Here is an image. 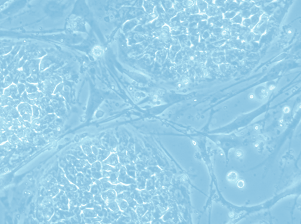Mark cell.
Instances as JSON below:
<instances>
[{"label": "cell", "instance_id": "cell-1", "mask_svg": "<svg viewBox=\"0 0 301 224\" xmlns=\"http://www.w3.org/2000/svg\"><path fill=\"white\" fill-rule=\"evenodd\" d=\"M17 110L21 116L25 113H29L31 115L32 113V107L29 103H22L20 104H18Z\"/></svg>", "mask_w": 301, "mask_h": 224}, {"label": "cell", "instance_id": "cell-2", "mask_svg": "<svg viewBox=\"0 0 301 224\" xmlns=\"http://www.w3.org/2000/svg\"><path fill=\"white\" fill-rule=\"evenodd\" d=\"M170 28L167 25H164L158 32V36L162 40H166L169 38Z\"/></svg>", "mask_w": 301, "mask_h": 224}, {"label": "cell", "instance_id": "cell-3", "mask_svg": "<svg viewBox=\"0 0 301 224\" xmlns=\"http://www.w3.org/2000/svg\"><path fill=\"white\" fill-rule=\"evenodd\" d=\"M91 52H92V55L94 57L98 58L102 57L103 55L105 50H104L103 47L101 45H95L92 48Z\"/></svg>", "mask_w": 301, "mask_h": 224}, {"label": "cell", "instance_id": "cell-4", "mask_svg": "<svg viewBox=\"0 0 301 224\" xmlns=\"http://www.w3.org/2000/svg\"><path fill=\"white\" fill-rule=\"evenodd\" d=\"M116 197V192L114 190H107V191L104 192L102 194L103 199L105 200L108 201V202L115 200Z\"/></svg>", "mask_w": 301, "mask_h": 224}, {"label": "cell", "instance_id": "cell-5", "mask_svg": "<svg viewBox=\"0 0 301 224\" xmlns=\"http://www.w3.org/2000/svg\"><path fill=\"white\" fill-rule=\"evenodd\" d=\"M105 163L110 166H116L118 164V155L115 154H112L109 155L106 159H105Z\"/></svg>", "mask_w": 301, "mask_h": 224}, {"label": "cell", "instance_id": "cell-6", "mask_svg": "<svg viewBox=\"0 0 301 224\" xmlns=\"http://www.w3.org/2000/svg\"><path fill=\"white\" fill-rule=\"evenodd\" d=\"M196 4L197 5L198 8H199L200 13H205L207 8H208V4L204 0H197V1H196Z\"/></svg>", "mask_w": 301, "mask_h": 224}, {"label": "cell", "instance_id": "cell-7", "mask_svg": "<svg viewBox=\"0 0 301 224\" xmlns=\"http://www.w3.org/2000/svg\"><path fill=\"white\" fill-rule=\"evenodd\" d=\"M243 18L242 17V16L240 14H237V15L234 17L233 18L230 20L231 22L233 24H238V25H241L242 24V21H243Z\"/></svg>", "mask_w": 301, "mask_h": 224}, {"label": "cell", "instance_id": "cell-8", "mask_svg": "<svg viewBox=\"0 0 301 224\" xmlns=\"http://www.w3.org/2000/svg\"><path fill=\"white\" fill-rule=\"evenodd\" d=\"M237 13L236 11H227L225 13L223 14V18L225 19L231 20L236 16Z\"/></svg>", "mask_w": 301, "mask_h": 224}, {"label": "cell", "instance_id": "cell-9", "mask_svg": "<svg viewBox=\"0 0 301 224\" xmlns=\"http://www.w3.org/2000/svg\"><path fill=\"white\" fill-rule=\"evenodd\" d=\"M109 153L108 152L104 150H100L98 153L97 158H98V159H99L100 160H105L106 159V158L109 156Z\"/></svg>", "mask_w": 301, "mask_h": 224}, {"label": "cell", "instance_id": "cell-10", "mask_svg": "<svg viewBox=\"0 0 301 224\" xmlns=\"http://www.w3.org/2000/svg\"><path fill=\"white\" fill-rule=\"evenodd\" d=\"M237 179V173L235 172H231L228 174L227 179L230 182H234Z\"/></svg>", "mask_w": 301, "mask_h": 224}, {"label": "cell", "instance_id": "cell-11", "mask_svg": "<svg viewBox=\"0 0 301 224\" xmlns=\"http://www.w3.org/2000/svg\"><path fill=\"white\" fill-rule=\"evenodd\" d=\"M108 206L113 211L117 212V211L119 210V206H118V203L114 200L110 201L109 204H108Z\"/></svg>", "mask_w": 301, "mask_h": 224}, {"label": "cell", "instance_id": "cell-12", "mask_svg": "<svg viewBox=\"0 0 301 224\" xmlns=\"http://www.w3.org/2000/svg\"><path fill=\"white\" fill-rule=\"evenodd\" d=\"M41 93L38 92H34L32 93H29L28 95V97L29 100H36L38 98L41 97Z\"/></svg>", "mask_w": 301, "mask_h": 224}, {"label": "cell", "instance_id": "cell-13", "mask_svg": "<svg viewBox=\"0 0 301 224\" xmlns=\"http://www.w3.org/2000/svg\"><path fill=\"white\" fill-rule=\"evenodd\" d=\"M181 4L184 8H188L195 4V1H194V0H184L181 2Z\"/></svg>", "mask_w": 301, "mask_h": 224}, {"label": "cell", "instance_id": "cell-14", "mask_svg": "<svg viewBox=\"0 0 301 224\" xmlns=\"http://www.w3.org/2000/svg\"><path fill=\"white\" fill-rule=\"evenodd\" d=\"M268 92L267 89L264 87H262L260 89V91H259V97L262 100L264 99L268 96Z\"/></svg>", "mask_w": 301, "mask_h": 224}, {"label": "cell", "instance_id": "cell-15", "mask_svg": "<svg viewBox=\"0 0 301 224\" xmlns=\"http://www.w3.org/2000/svg\"><path fill=\"white\" fill-rule=\"evenodd\" d=\"M241 25L243 27H246V28H249V27L251 26V20H250V17L243 18Z\"/></svg>", "mask_w": 301, "mask_h": 224}, {"label": "cell", "instance_id": "cell-16", "mask_svg": "<svg viewBox=\"0 0 301 224\" xmlns=\"http://www.w3.org/2000/svg\"><path fill=\"white\" fill-rule=\"evenodd\" d=\"M226 41H227V40H225L224 39L216 40V41H215V42H213L212 45H213L214 47H222V45H224L225 44Z\"/></svg>", "mask_w": 301, "mask_h": 224}, {"label": "cell", "instance_id": "cell-17", "mask_svg": "<svg viewBox=\"0 0 301 224\" xmlns=\"http://www.w3.org/2000/svg\"><path fill=\"white\" fill-rule=\"evenodd\" d=\"M189 82H190V79L187 76H182V77L181 78V79H180L179 84H180L182 86H185V85H188V84H189Z\"/></svg>", "mask_w": 301, "mask_h": 224}, {"label": "cell", "instance_id": "cell-18", "mask_svg": "<svg viewBox=\"0 0 301 224\" xmlns=\"http://www.w3.org/2000/svg\"><path fill=\"white\" fill-rule=\"evenodd\" d=\"M240 15L242 16V17L243 18H249L251 16H252L250 12V10H244L242 11V13H240Z\"/></svg>", "mask_w": 301, "mask_h": 224}, {"label": "cell", "instance_id": "cell-19", "mask_svg": "<svg viewBox=\"0 0 301 224\" xmlns=\"http://www.w3.org/2000/svg\"><path fill=\"white\" fill-rule=\"evenodd\" d=\"M213 3V5H215L217 7H221L224 6L225 1H224V0H214Z\"/></svg>", "mask_w": 301, "mask_h": 224}, {"label": "cell", "instance_id": "cell-20", "mask_svg": "<svg viewBox=\"0 0 301 224\" xmlns=\"http://www.w3.org/2000/svg\"><path fill=\"white\" fill-rule=\"evenodd\" d=\"M119 206L121 207V209H122L123 210H125L127 208V206H128V203H127L126 201L124 200L121 199V202H120L119 204Z\"/></svg>", "mask_w": 301, "mask_h": 224}, {"label": "cell", "instance_id": "cell-21", "mask_svg": "<svg viewBox=\"0 0 301 224\" xmlns=\"http://www.w3.org/2000/svg\"><path fill=\"white\" fill-rule=\"evenodd\" d=\"M205 48H206V45H205V42H200V43H199V44L197 45V51H205Z\"/></svg>", "mask_w": 301, "mask_h": 224}, {"label": "cell", "instance_id": "cell-22", "mask_svg": "<svg viewBox=\"0 0 301 224\" xmlns=\"http://www.w3.org/2000/svg\"><path fill=\"white\" fill-rule=\"evenodd\" d=\"M260 11H261L260 8H259L257 6H255H255H253L252 7H251L250 10V12L252 15H255V14L258 13Z\"/></svg>", "mask_w": 301, "mask_h": 224}, {"label": "cell", "instance_id": "cell-23", "mask_svg": "<svg viewBox=\"0 0 301 224\" xmlns=\"http://www.w3.org/2000/svg\"><path fill=\"white\" fill-rule=\"evenodd\" d=\"M210 36H211V33L209 32L208 31H207V30H206V31H205L204 32L202 33V39H203L205 40L208 39V38L210 37Z\"/></svg>", "mask_w": 301, "mask_h": 224}, {"label": "cell", "instance_id": "cell-24", "mask_svg": "<svg viewBox=\"0 0 301 224\" xmlns=\"http://www.w3.org/2000/svg\"><path fill=\"white\" fill-rule=\"evenodd\" d=\"M92 168L95 171V172H97V171H100V169H101L100 163L99 162H96L94 163H93V165H92Z\"/></svg>", "mask_w": 301, "mask_h": 224}, {"label": "cell", "instance_id": "cell-25", "mask_svg": "<svg viewBox=\"0 0 301 224\" xmlns=\"http://www.w3.org/2000/svg\"><path fill=\"white\" fill-rule=\"evenodd\" d=\"M82 148H83V151L84 152H85V154H87V155H89L91 154V149L89 147L87 146V145H84L83 147H82Z\"/></svg>", "mask_w": 301, "mask_h": 224}, {"label": "cell", "instance_id": "cell-26", "mask_svg": "<svg viewBox=\"0 0 301 224\" xmlns=\"http://www.w3.org/2000/svg\"><path fill=\"white\" fill-rule=\"evenodd\" d=\"M237 185L238 187H239V188H243L244 186H245V182H244V181H242V180L238 181Z\"/></svg>", "mask_w": 301, "mask_h": 224}, {"label": "cell", "instance_id": "cell-27", "mask_svg": "<svg viewBox=\"0 0 301 224\" xmlns=\"http://www.w3.org/2000/svg\"><path fill=\"white\" fill-rule=\"evenodd\" d=\"M243 153L242 150H237L236 153V155L237 157H241L243 156Z\"/></svg>", "mask_w": 301, "mask_h": 224}, {"label": "cell", "instance_id": "cell-28", "mask_svg": "<svg viewBox=\"0 0 301 224\" xmlns=\"http://www.w3.org/2000/svg\"><path fill=\"white\" fill-rule=\"evenodd\" d=\"M204 1H205V2H206V3L208 4V5H211V4H213V0H204Z\"/></svg>", "mask_w": 301, "mask_h": 224}, {"label": "cell", "instance_id": "cell-29", "mask_svg": "<svg viewBox=\"0 0 301 224\" xmlns=\"http://www.w3.org/2000/svg\"><path fill=\"white\" fill-rule=\"evenodd\" d=\"M283 110L285 113H289V112H290V108H289V107H285L284 108Z\"/></svg>", "mask_w": 301, "mask_h": 224}, {"label": "cell", "instance_id": "cell-30", "mask_svg": "<svg viewBox=\"0 0 301 224\" xmlns=\"http://www.w3.org/2000/svg\"><path fill=\"white\" fill-rule=\"evenodd\" d=\"M274 88H275V85H270L269 86L268 89H269V90H270V91H272V90H273V89H274Z\"/></svg>", "mask_w": 301, "mask_h": 224}, {"label": "cell", "instance_id": "cell-31", "mask_svg": "<svg viewBox=\"0 0 301 224\" xmlns=\"http://www.w3.org/2000/svg\"><path fill=\"white\" fill-rule=\"evenodd\" d=\"M254 97H255V95H253V94H250V95H249V98H250V99H253Z\"/></svg>", "mask_w": 301, "mask_h": 224}, {"label": "cell", "instance_id": "cell-32", "mask_svg": "<svg viewBox=\"0 0 301 224\" xmlns=\"http://www.w3.org/2000/svg\"><path fill=\"white\" fill-rule=\"evenodd\" d=\"M255 129H256V130H258V129H259V125H256V126H255Z\"/></svg>", "mask_w": 301, "mask_h": 224}, {"label": "cell", "instance_id": "cell-33", "mask_svg": "<svg viewBox=\"0 0 301 224\" xmlns=\"http://www.w3.org/2000/svg\"><path fill=\"white\" fill-rule=\"evenodd\" d=\"M252 1H253V2H258V1H260V0H251Z\"/></svg>", "mask_w": 301, "mask_h": 224}, {"label": "cell", "instance_id": "cell-34", "mask_svg": "<svg viewBox=\"0 0 301 224\" xmlns=\"http://www.w3.org/2000/svg\"><path fill=\"white\" fill-rule=\"evenodd\" d=\"M287 33H289V34H290V33H292V31H288Z\"/></svg>", "mask_w": 301, "mask_h": 224}, {"label": "cell", "instance_id": "cell-35", "mask_svg": "<svg viewBox=\"0 0 301 224\" xmlns=\"http://www.w3.org/2000/svg\"><path fill=\"white\" fill-rule=\"evenodd\" d=\"M194 1H197V0H194Z\"/></svg>", "mask_w": 301, "mask_h": 224}, {"label": "cell", "instance_id": "cell-36", "mask_svg": "<svg viewBox=\"0 0 301 224\" xmlns=\"http://www.w3.org/2000/svg\"><path fill=\"white\" fill-rule=\"evenodd\" d=\"M213 1H214V0H213Z\"/></svg>", "mask_w": 301, "mask_h": 224}]
</instances>
